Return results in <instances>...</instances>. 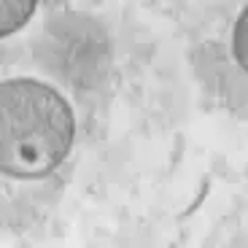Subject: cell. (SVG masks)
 I'll list each match as a JSON object with an SVG mask.
<instances>
[{
    "label": "cell",
    "mask_w": 248,
    "mask_h": 248,
    "mask_svg": "<svg viewBox=\"0 0 248 248\" xmlns=\"http://www.w3.org/2000/svg\"><path fill=\"white\" fill-rule=\"evenodd\" d=\"M232 57L240 65V70L248 76V6L240 11L232 30Z\"/></svg>",
    "instance_id": "obj_3"
},
{
    "label": "cell",
    "mask_w": 248,
    "mask_h": 248,
    "mask_svg": "<svg viewBox=\"0 0 248 248\" xmlns=\"http://www.w3.org/2000/svg\"><path fill=\"white\" fill-rule=\"evenodd\" d=\"M76 140L73 108L35 78L0 81V173L46 178L68 159Z\"/></svg>",
    "instance_id": "obj_1"
},
{
    "label": "cell",
    "mask_w": 248,
    "mask_h": 248,
    "mask_svg": "<svg viewBox=\"0 0 248 248\" xmlns=\"http://www.w3.org/2000/svg\"><path fill=\"white\" fill-rule=\"evenodd\" d=\"M38 0H0V38L14 35L30 22Z\"/></svg>",
    "instance_id": "obj_2"
}]
</instances>
